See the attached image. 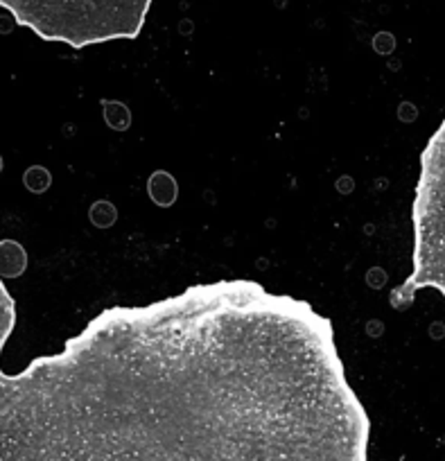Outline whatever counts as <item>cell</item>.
<instances>
[{
  "label": "cell",
  "mask_w": 445,
  "mask_h": 461,
  "mask_svg": "<svg viewBox=\"0 0 445 461\" xmlns=\"http://www.w3.org/2000/svg\"><path fill=\"white\" fill-rule=\"evenodd\" d=\"M16 25L73 50L138 39L152 0H0Z\"/></svg>",
  "instance_id": "obj_1"
},
{
  "label": "cell",
  "mask_w": 445,
  "mask_h": 461,
  "mask_svg": "<svg viewBox=\"0 0 445 461\" xmlns=\"http://www.w3.org/2000/svg\"><path fill=\"white\" fill-rule=\"evenodd\" d=\"M412 274L391 292L395 310L412 305L416 292L431 287L445 296V121L421 152V175L412 203Z\"/></svg>",
  "instance_id": "obj_2"
},
{
  "label": "cell",
  "mask_w": 445,
  "mask_h": 461,
  "mask_svg": "<svg viewBox=\"0 0 445 461\" xmlns=\"http://www.w3.org/2000/svg\"><path fill=\"white\" fill-rule=\"evenodd\" d=\"M0 172H3V157H0ZM14 326H16V303L14 299H12L10 292H7L3 278H0V357H3V348H5ZM10 380L12 375L3 369V365H0V393L5 392Z\"/></svg>",
  "instance_id": "obj_3"
},
{
  "label": "cell",
  "mask_w": 445,
  "mask_h": 461,
  "mask_svg": "<svg viewBox=\"0 0 445 461\" xmlns=\"http://www.w3.org/2000/svg\"><path fill=\"white\" fill-rule=\"evenodd\" d=\"M28 265V256H25L23 247L14 240L0 242V274L5 276H21Z\"/></svg>",
  "instance_id": "obj_4"
},
{
  "label": "cell",
  "mask_w": 445,
  "mask_h": 461,
  "mask_svg": "<svg viewBox=\"0 0 445 461\" xmlns=\"http://www.w3.org/2000/svg\"><path fill=\"white\" fill-rule=\"evenodd\" d=\"M150 194L161 206H170L177 199V184L168 172H154L152 179H150Z\"/></svg>",
  "instance_id": "obj_5"
}]
</instances>
